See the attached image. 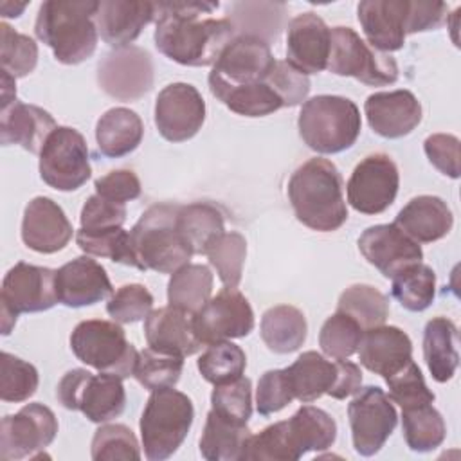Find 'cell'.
Masks as SVG:
<instances>
[{"label":"cell","instance_id":"cell-1","mask_svg":"<svg viewBox=\"0 0 461 461\" xmlns=\"http://www.w3.org/2000/svg\"><path fill=\"white\" fill-rule=\"evenodd\" d=\"M220 7L218 2H155V45L166 58L185 67L214 65L236 38L229 18H200Z\"/></svg>","mask_w":461,"mask_h":461},{"label":"cell","instance_id":"cell-2","mask_svg":"<svg viewBox=\"0 0 461 461\" xmlns=\"http://www.w3.org/2000/svg\"><path fill=\"white\" fill-rule=\"evenodd\" d=\"M342 176L328 158H310L288 180V200L295 218L312 230L333 232L348 220Z\"/></svg>","mask_w":461,"mask_h":461},{"label":"cell","instance_id":"cell-3","mask_svg":"<svg viewBox=\"0 0 461 461\" xmlns=\"http://www.w3.org/2000/svg\"><path fill=\"white\" fill-rule=\"evenodd\" d=\"M99 2L94 0H47L40 5L34 32L50 47L63 65H77L88 59L97 47L95 23Z\"/></svg>","mask_w":461,"mask_h":461},{"label":"cell","instance_id":"cell-4","mask_svg":"<svg viewBox=\"0 0 461 461\" xmlns=\"http://www.w3.org/2000/svg\"><path fill=\"white\" fill-rule=\"evenodd\" d=\"M178 209L176 203H155L140 214L130 230L135 268L173 274L189 263L193 250L178 230Z\"/></svg>","mask_w":461,"mask_h":461},{"label":"cell","instance_id":"cell-5","mask_svg":"<svg viewBox=\"0 0 461 461\" xmlns=\"http://www.w3.org/2000/svg\"><path fill=\"white\" fill-rule=\"evenodd\" d=\"M297 128L310 149L321 155L340 153L349 149L360 135V110L342 95H315L303 103Z\"/></svg>","mask_w":461,"mask_h":461},{"label":"cell","instance_id":"cell-6","mask_svg":"<svg viewBox=\"0 0 461 461\" xmlns=\"http://www.w3.org/2000/svg\"><path fill=\"white\" fill-rule=\"evenodd\" d=\"M194 420V407L187 394L164 387L151 391L140 416V439L149 461L171 457L187 438Z\"/></svg>","mask_w":461,"mask_h":461},{"label":"cell","instance_id":"cell-7","mask_svg":"<svg viewBox=\"0 0 461 461\" xmlns=\"http://www.w3.org/2000/svg\"><path fill=\"white\" fill-rule=\"evenodd\" d=\"M70 349L83 364L122 380L133 376L139 355L124 330L115 321L103 319L81 321L70 333Z\"/></svg>","mask_w":461,"mask_h":461},{"label":"cell","instance_id":"cell-8","mask_svg":"<svg viewBox=\"0 0 461 461\" xmlns=\"http://www.w3.org/2000/svg\"><path fill=\"white\" fill-rule=\"evenodd\" d=\"M56 398L65 409L79 411L94 423H106L121 416L126 407L122 378L108 373L94 375L83 367L63 375L56 387Z\"/></svg>","mask_w":461,"mask_h":461},{"label":"cell","instance_id":"cell-9","mask_svg":"<svg viewBox=\"0 0 461 461\" xmlns=\"http://www.w3.org/2000/svg\"><path fill=\"white\" fill-rule=\"evenodd\" d=\"M58 303L56 270L16 263L4 277L0 292L2 335H9L20 313H38L50 310Z\"/></svg>","mask_w":461,"mask_h":461},{"label":"cell","instance_id":"cell-10","mask_svg":"<svg viewBox=\"0 0 461 461\" xmlns=\"http://www.w3.org/2000/svg\"><path fill=\"white\" fill-rule=\"evenodd\" d=\"M337 76H349L367 86H385L398 79L396 59L364 41L351 27H333L328 67Z\"/></svg>","mask_w":461,"mask_h":461},{"label":"cell","instance_id":"cell-11","mask_svg":"<svg viewBox=\"0 0 461 461\" xmlns=\"http://www.w3.org/2000/svg\"><path fill=\"white\" fill-rule=\"evenodd\" d=\"M276 65L270 45L249 34L236 36L220 54L209 72V88L214 97L223 92L252 86L265 81Z\"/></svg>","mask_w":461,"mask_h":461},{"label":"cell","instance_id":"cell-12","mask_svg":"<svg viewBox=\"0 0 461 461\" xmlns=\"http://www.w3.org/2000/svg\"><path fill=\"white\" fill-rule=\"evenodd\" d=\"M40 176L58 191H76L92 175L85 137L70 126H58L40 151Z\"/></svg>","mask_w":461,"mask_h":461},{"label":"cell","instance_id":"cell-13","mask_svg":"<svg viewBox=\"0 0 461 461\" xmlns=\"http://www.w3.org/2000/svg\"><path fill=\"white\" fill-rule=\"evenodd\" d=\"M353 448L364 457H371L382 450L393 434L398 414L391 398L376 385L360 387L348 405Z\"/></svg>","mask_w":461,"mask_h":461},{"label":"cell","instance_id":"cell-14","mask_svg":"<svg viewBox=\"0 0 461 461\" xmlns=\"http://www.w3.org/2000/svg\"><path fill=\"white\" fill-rule=\"evenodd\" d=\"M58 434V418L43 403H27L16 414H7L0 423V457L16 461L41 457Z\"/></svg>","mask_w":461,"mask_h":461},{"label":"cell","instance_id":"cell-15","mask_svg":"<svg viewBox=\"0 0 461 461\" xmlns=\"http://www.w3.org/2000/svg\"><path fill=\"white\" fill-rule=\"evenodd\" d=\"M398 187L400 173L394 160L385 153H373L355 166L346 193L355 211L380 214L393 205Z\"/></svg>","mask_w":461,"mask_h":461},{"label":"cell","instance_id":"cell-16","mask_svg":"<svg viewBox=\"0 0 461 461\" xmlns=\"http://www.w3.org/2000/svg\"><path fill=\"white\" fill-rule=\"evenodd\" d=\"M254 330V312L249 299L225 286L194 313V331L203 346L241 339Z\"/></svg>","mask_w":461,"mask_h":461},{"label":"cell","instance_id":"cell-17","mask_svg":"<svg viewBox=\"0 0 461 461\" xmlns=\"http://www.w3.org/2000/svg\"><path fill=\"white\" fill-rule=\"evenodd\" d=\"M99 86L119 101H135L153 86V61L140 47H124L108 52L97 67Z\"/></svg>","mask_w":461,"mask_h":461},{"label":"cell","instance_id":"cell-18","mask_svg":"<svg viewBox=\"0 0 461 461\" xmlns=\"http://www.w3.org/2000/svg\"><path fill=\"white\" fill-rule=\"evenodd\" d=\"M205 121V101L196 86L171 83L164 86L155 101V126L169 142L193 139Z\"/></svg>","mask_w":461,"mask_h":461},{"label":"cell","instance_id":"cell-19","mask_svg":"<svg viewBox=\"0 0 461 461\" xmlns=\"http://www.w3.org/2000/svg\"><path fill=\"white\" fill-rule=\"evenodd\" d=\"M358 250L364 259L378 268L380 274L387 279L402 268L423 259L420 243L407 236L394 223L367 227L358 238Z\"/></svg>","mask_w":461,"mask_h":461},{"label":"cell","instance_id":"cell-20","mask_svg":"<svg viewBox=\"0 0 461 461\" xmlns=\"http://www.w3.org/2000/svg\"><path fill=\"white\" fill-rule=\"evenodd\" d=\"M331 29L326 22L308 11L301 13L286 29V61L303 74H319L328 67Z\"/></svg>","mask_w":461,"mask_h":461},{"label":"cell","instance_id":"cell-21","mask_svg":"<svg viewBox=\"0 0 461 461\" xmlns=\"http://www.w3.org/2000/svg\"><path fill=\"white\" fill-rule=\"evenodd\" d=\"M58 301L68 308L92 306L113 294L110 277L101 263L79 256L56 270Z\"/></svg>","mask_w":461,"mask_h":461},{"label":"cell","instance_id":"cell-22","mask_svg":"<svg viewBox=\"0 0 461 461\" xmlns=\"http://www.w3.org/2000/svg\"><path fill=\"white\" fill-rule=\"evenodd\" d=\"M72 223L63 209L47 196L32 198L23 211L22 241L34 252L54 254L72 238Z\"/></svg>","mask_w":461,"mask_h":461},{"label":"cell","instance_id":"cell-23","mask_svg":"<svg viewBox=\"0 0 461 461\" xmlns=\"http://www.w3.org/2000/svg\"><path fill=\"white\" fill-rule=\"evenodd\" d=\"M367 124L385 139L409 135L421 122V104L411 90L375 92L364 103Z\"/></svg>","mask_w":461,"mask_h":461},{"label":"cell","instance_id":"cell-24","mask_svg":"<svg viewBox=\"0 0 461 461\" xmlns=\"http://www.w3.org/2000/svg\"><path fill=\"white\" fill-rule=\"evenodd\" d=\"M144 337L149 348L184 358L203 346L194 331V313L171 304L149 312L144 319Z\"/></svg>","mask_w":461,"mask_h":461},{"label":"cell","instance_id":"cell-25","mask_svg":"<svg viewBox=\"0 0 461 461\" xmlns=\"http://www.w3.org/2000/svg\"><path fill=\"white\" fill-rule=\"evenodd\" d=\"M407 5L409 0H364L358 4V22L371 47L385 54L403 47Z\"/></svg>","mask_w":461,"mask_h":461},{"label":"cell","instance_id":"cell-26","mask_svg":"<svg viewBox=\"0 0 461 461\" xmlns=\"http://www.w3.org/2000/svg\"><path fill=\"white\" fill-rule=\"evenodd\" d=\"M360 364L384 378L393 376L412 360V342L396 326H376L364 330L358 346Z\"/></svg>","mask_w":461,"mask_h":461},{"label":"cell","instance_id":"cell-27","mask_svg":"<svg viewBox=\"0 0 461 461\" xmlns=\"http://www.w3.org/2000/svg\"><path fill=\"white\" fill-rule=\"evenodd\" d=\"M155 20V2L103 0L97 5L95 23L104 43L113 49L130 47L142 29Z\"/></svg>","mask_w":461,"mask_h":461},{"label":"cell","instance_id":"cell-28","mask_svg":"<svg viewBox=\"0 0 461 461\" xmlns=\"http://www.w3.org/2000/svg\"><path fill=\"white\" fill-rule=\"evenodd\" d=\"M56 128L54 117L36 104L20 103L16 99L0 110V139L4 146L18 144L40 155L45 140Z\"/></svg>","mask_w":461,"mask_h":461},{"label":"cell","instance_id":"cell-29","mask_svg":"<svg viewBox=\"0 0 461 461\" xmlns=\"http://www.w3.org/2000/svg\"><path fill=\"white\" fill-rule=\"evenodd\" d=\"M394 225L418 243H432L450 232L454 216L447 202L439 196L420 194L403 205L396 214Z\"/></svg>","mask_w":461,"mask_h":461},{"label":"cell","instance_id":"cell-30","mask_svg":"<svg viewBox=\"0 0 461 461\" xmlns=\"http://www.w3.org/2000/svg\"><path fill=\"white\" fill-rule=\"evenodd\" d=\"M285 429L295 459L306 452L326 450L337 439L335 420L315 405L299 407L292 418L285 420Z\"/></svg>","mask_w":461,"mask_h":461},{"label":"cell","instance_id":"cell-31","mask_svg":"<svg viewBox=\"0 0 461 461\" xmlns=\"http://www.w3.org/2000/svg\"><path fill=\"white\" fill-rule=\"evenodd\" d=\"M285 375L294 400L310 403L331 393L337 382V360H328L317 351H304L292 366L285 367Z\"/></svg>","mask_w":461,"mask_h":461},{"label":"cell","instance_id":"cell-32","mask_svg":"<svg viewBox=\"0 0 461 461\" xmlns=\"http://www.w3.org/2000/svg\"><path fill=\"white\" fill-rule=\"evenodd\" d=\"M144 124L137 112L117 106L104 112L95 124V140L99 153L108 158H119L135 151L142 140Z\"/></svg>","mask_w":461,"mask_h":461},{"label":"cell","instance_id":"cell-33","mask_svg":"<svg viewBox=\"0 0 461 461\" xmlns=\"http://www.w3.org/2000/svg\"><path fill=\"white\" fill-rule=\"evenodd\" d=\"M423 358L439 384L448 382L459 364L457 328L447 317H434L425 324L423 331Z\"/></svg>","mask_w":461,"mask_h":461},{"label":"cell","instance_id":"cell-34","mask_svg":"<svg viewBox=\"0 0 461 461\" xmlns=\"http://www.w3.org/2000/svg\"><path fill=\"white\" fill-rule=\"evenodd\" d=\"M250 434L247 425L234 423L211 409L200 436V454L207 461H241Z\"/></svg>","mask_w":461,"mask_h":461},{"label":"cell","instance_id":"cell-35","mask_svg":"<svg viewBox=\"0 0 461 461\" xmlns=\"http://www.w3.org/2000/svg\"><path fill=\"white\" fill-rule=\"evenodd\" d=\"M261 339L265 346L279 355L297 351L308 335L304 313L292 304L268 308L261 317Z\"/></svg>","mask_w":461,"mask_h":461},{"label":"cell","instance_id":"cell-36","mask_svg":"<svg viewBox=\"0 0 461 461\" xmlns=\"http://www.w3.org/2000/svg\"><path fill=\"white\" fill-rule=\"evenodd\" d=\"M176 225L193 254H205L207 247L225 232L223 212L207 202L180 205Z\"/></svg>","mask_w":461,"mask_h":461},{"label":"cell","instance_id":"cell-37","mask_svg":"<svg viewBox=\"0 0 461 461\" xmlns=\"http://www.w3.org/2000/svg\"><path fill=\"white\" fill-rule=\"evenodd\" d=\"M212 294V272L207 265L187 263L175 270L167 283L171 306L196 313Z\"/></svg>","mask_w":461,"mask_h":461},{"label":"cell","instance_id":"cell-38","mask_svg":"<svg viewBox=\"0 0 461 461\" xmlns=\"http://www.w3.org/2000/svg\"><path fill=\"white\" fill-rule=\"evenodd\" d=\"M402 430L407 447L414 452H430L447 436L445 420L432 403L402 409Z\"/></svg>","mask_w":461,"mask_h":461},{"label":"cell","instance_id":"cell-39","mask_svg":"<svg viewBox=\"0 0 461 461\" xmlns=\"http://www.w3.org/2000/svg\"><path fill=\"white\" fill-rule=\"evenodd\" d=\"M391 294L409 312L427 310L436 295V274L425 263H412L393 277Z\"/></svg>","mask_w":461,"mask_h":461},{"label":"cell","instance_id":"cell-40","mask_svg":"<svg viewBox=\"0 0 461 461\" xmlns=\"http://www.w3.org/2000/svg\"><path fill=\"white\" fill-rule=\"evenodd\" d=\"M229 13V20L234 23L236 31L258 36L268 43V40L276 38L281 29L286 5L277 2H236L230 5Z\"/></svg>","mask_w":461,"mask_h":461},{"label":"cell","instance_id":"cell-41","mask_svg":"<svg viewBox=\"0 0 461 461\" xmlns=\"http://www.w3.org/2000/svg\"><path fill=\"white\" fill-rule=\"evenodd\" d=\"M337 310L355 319L362 330H369L385 322L389 317V301L371 285H351L340 294Z\"/></svg>","mask_w":461,"mask_h":461},{"label":"cell","instance_id":"cell-42","mask_svg":"<svg viewBox=\"0 0 461 461\" xmlns=\"http://www.w3.org/2000/svg\"><path fill=\"white\" fill-rule=\"evenodd\" d=\"M196 366L203 380L212 385H221L243 376L247 367V357L238 344L230 340H221L209 344L207 349L200 355Z\"/></svg>","mask_w":461,"mask_h":461},{"label":"cell","instance_id":"cell-43","mask_svg":"<svg viewBox=\"0 0 461 461\" xmlns=\"http://www.w3.org/2000/svg\"><path fill=\"white\" fill-rule=\"evenodd\" d=\"M182 369L184 357L146 348L137 355L133 376L144 389L157 391L164 387H175L180 380Z\"/></svg>","mask_w":461,"mask_h":461},{"label":"cell","instance_id":"cell-44","mask_svg":"<svg viewBox=\"0 0 461 461\" xmlns=\"http://www.w3.org/2000/svg\"><path fill=\"white\" fill-rule=\"evenodd\" d=\"M209 263L216 268V274L223 286L236 288L243 276V263L247 258V240L236 232L220 234L205 250Z\"/></svg>","mask_w":461,"mask_h":461},{"label":"cell","instance_id":"cell-45","mask_svg":"<svg viewBox=\"0 0 461 461\" xmlns=\"http://www.w3.org/2000/svg\"><path fill=\"white\" fill-rule=\"evenodd\" d=\"M0 63L2 70L9 76L25 77L36 68L38 63V45L36 41L14 31L5 22L0 23Z\"/></svg>","mask_w":461,"mask_h":461},{"label":"cell","instance_id":"cell-46","mask_svg":"<svg viewBox=\"0 0 461 461\" xmlns=\"http://www.w3.org/2000/svg\"><path fill=\"white\" fill-rule=\"evenodd\" d=\"M362 335L360 324L337 310L324 321L319 331V346L330 358H348L358 351Z\"/></svg>","mask_w":461,"mask_h":461},{"label":"cell","instance_id":"cell-47","mask_svg":"<svg viewBox=\"0 0 461 461\" xmlns=\"http://www.w3.org/2000/svg\"><path fill=\"white\" fill-rule=\"evenodd\" d=\"M90 454L94 461H137L140 459V447L130 427L110 423L94 432Z\"/></svg>","mask_w":461,"mask_h":461},{"label":"cell","instance_id":"cell-48","mask_svg":"<svg viewBox=\"0 0 461 461\" xmlns=\"http://www.w3.org/2000/svg\"><path fill=\"white\" fill-rule=\"evenodd\" d=\"M40 384L38 369L7 351L0 360V398L4 402H25L29 400Z\"/></svg>","mask_w":461,"mask_h":461},{"label":"cell","instance_id":"cell-49","mask_svg":"<svg viewBox=\"0 0 461 461\" xmlns=\"http://www.w3.org/2000/svg\"><path fill=\"white\" fill-rule=\"evenodd\" d=\"M211 409L234 421L247 425L252 416V382L250 378L240 376L232 382L214 385L211 393Z\"/></svg>","mask_w":461,"mask_h":461},{"label":"cell","instance_id":"cell-50","mask_svg":"<svg viewBox=\"0 0 461 461\" xmlns=\"http://www.w3.org/2000/svg\"><path fill=\"white\" fill-rule=\"evenodd\" d=\"M77 247L95 258H108L113 263H122L133 267V254L130 247V232L122 227L101 232H88L79 229L76 232Z\"/></svg>","mask_w":461,"mask_h":461},{"label":"cell","instance_id":"cell-51","mask_svg":"<svg viewBox=\"0 0 461 461\" xmlns=\"http://www.w3.org/2000/svg\"><path fill=\"white\" fill-rule=\"evenodd\" d=\"M153 310V295L144 285L131 283L117 288L108 303V315L121 324H131L137 321H144Z\"/></svg>","mask_w":461,"mask_h":461},{"label":"cell","instance_id":"cell-52","mask_svg":"<svg viewBox=\"0 0 461 461\" xmlns=\"http://www.w3.org/2000/svg\"><path fill=\"white\" fill-rule=\"evenodd\" d=\"M385 382L391 402L398 403L402 409L432 403L436 400V394L425 384L421 369L412 360L403 369L385 378Z\"/></svg>","mask_w":461,"mask_h":461},{"label":"cell","instance_id":"cell-53","mask_svg":"<svg viewBox=\"0 0 461 461\" xmlns=\"http://www.w3.org/2000/svg\"><path fill=\"white\" fill-rule=\"evenodd\" d=\"M83 230L101 232L119 229L126 221V203L112 202L101 194H92L85 202L79 216Z\"/></svg>","mask_w":461,"mask_h":461},{"label":"cell","instance_id":"cell-54","mask_svg":"<svg viewBox=\"0 0 461 461\" xmlns=\"http://www.w3.org/2000/svg\"><path fill=\"white\" fill-rule=\"evenodd\" d=\"M268 83L283 101L285 108L301 104L310 94L308 76L297 70L286 59H276V65L268 74Z\"/></svg>","mask_w":461,"mask_h":461},{"label":"cell","instance_id":"cell-55","mask_svg":"<svg viewBox=\"0 0 461 461\" xmlns=\"http://www.w3.org/2000/svg\"><path fill=\"white\" fill-rule=\"evenodd\" d=\"M292 400L294 394L288 385L285 369H270L261 375L256 389V409L261 416L279 412L290 405Z\"/></svg>","mask_w":461,"mask_h":461},{"label":"cell","instance_id":"cell-56","mask_svg":"<svg viewBox=\"0 0 461 461\" xmlns=\"http://www.w3.org/2000/svg\"><path fill=\"white\" fill-rule=\"evenodd\" d=\"M429 162L450 178L459 176V139L450 133H432L423 142Z\"/></svg>","mask_w":461,"mask_h":461},{"label":"cell","instance_id":"cell-57","mask_svg":"<svg viewBox=\"0 0 461 461\" xmlns=\"http://www.w3.org/2000/svg\"><path fill=\"white\" fill-rule=\"evenodd\" d=\"M95 193L117 202V203H126L140 196V180L131 169H115L106 173L104 176L97 178L94 182Z\"/></svg>","mask_w":461,"mask_h":461},{"label":"cell","instance_id":"cell-58","mask_svg":"<svg viewBox=\"0 0 461 461\" xmlns=\"http://www.w3.org/2000/svg\"><path fill=\"white\" fill-rule=\"evenodd\" d=\"M447 20H448L447 4L409 0V5H407V34L439 29Z\"/></svg>","mask_w":461,"mask_h":461},{"label":"cell","instance_id":"cell-59","mask_svg":"<svg viewBox=\"0 0 461 461\" xmlns=\"http://www.w3.org/2000/svg\"><path fill=\"white\" fill-rule=\"evenodd\" d=\"M335 360H337V382H335L330 396L335 400H344L360 389L362 371L357 364H353L346 358H335Z\"/></svg>","mask_w":461,"mask_h":461},{"label":"cell","instance_id":"cell-60","mask_svg":"<svg viewBox=\"0 0 461 461\" xmlns=\"http://www.w3.org/2000/svg\"><path fill=\"white\" fill-rule=\"evenodd\" d=\"M16 101V83L14 77L2 70V108Z\"/></svg>","mask_w":461,"mask_h":461},{"label":"cell","instance_id":"cell-61","mask_svg":"<svg viewBox=\"0 0 461 461\" xmlns=\"http://www.w3.org/2000/svg\"><path fill=\"white\" fill-rule=\"evenodd\" d=\"M27 7V2H22V4H16V2H2L0 4V13L4 18H18L23 9Z\"/></svg>","mask_w":461,"mask_h":461}]
</instances>
